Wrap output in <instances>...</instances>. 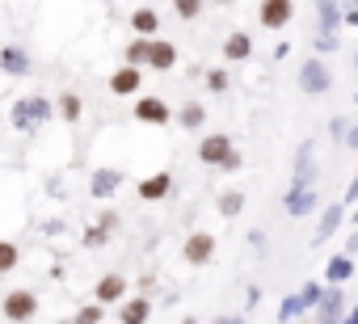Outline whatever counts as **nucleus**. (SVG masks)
<instances>
[{
	"label": "nucleus",
	"mask_w": 358,
	"mask_h": 324,
	"mask_svg": "<svg viewBox=\"0 0 358 324\" xmlns=\"http://www.w3.org/2000/svg\"><path fill=\"white\" fill-rule=\"evenodd\" d=\"M47 118H51V101H47L43 93H34V97H22V101L13 105V122H17L22 131H38Z\"/></svg>",
	"instance_id": "obj_1"
},
{
	"label": "nucleus",
	"mask_w": 358,
	"mask_h": 324,
	"mask_svg": "<svg viewBox=\"0 0 358 324\" xmlns=\"http://www.w3.org/2000/svg\"><path fill=\"white\" fill-rule=\"evenodd\" d=\"M291 17H295L291 0H262V9H257L262 30H282V26H291Z\"/></svg>",
	"instance_id": "obj_2"
},
{
	"label": "nucleus",
	"mask_w": 358,
	"mask_h": 324,
	"mask_svg": "<svg viewBox=\"0 0 358 324\" xmlns=\"http://www.w3.org/2000/svg\"><path fill=\"white\" fill-rule=\"evenodd\" d=\"M0 311H5L9 320H30L38 311V299H34V290H9L5 303H0Z\"/></svg>",
	"instance_id": "obj_3"
},
{
	"label": "nucleus",
	"mask_w": 358,
	"mask_h": 324,
	"mask_svg": "<svg viewBox=\"0 0 358 324\" xmlns=\"http://www.w3.org/2000/svg\"><path fill=\"white\" fill-rule=\"evenodd\" d=\"M139 84H143L139 64H122V68L110 76V93H114V97H135V93H139Z\"/></svg>",
	"instance_id": "obj_4"
},
{
	"label": "nucleus",
	"mask_w": 358,
	"mask_h": 324,
	"mask_svg": "<svg viewBox=\"0 0 358 324\" xmlns=\"http://www.w3.org/2000/svg\"><path fill=\"white\" fill-rule=\"evenodd\" d=\"M135 118L148 122V126H164V122L173 118V110H169L160 97H139V101H135Z\"/></svg>",
	"instance_id": "obj_5"
},
{
	"label": "nucleus",
	"mask_w": 358,
	"mask_h": 324,
	"mask_svg": "<svg viewBox=\"0 0 358 324\" xmlns=\"http://www.w3.org/2000/svg\"><path fill=\"white\" fill-rule=\"evenodd\" d=\"M215 257V236L211 232H190V240H186V261L190 265H207Z\"/></svg>",
	"instance_id": "obj_6"
},
{
	"label": "nucleus",
	"mask_w": 358,
	"mask_h": 324,
	"mask_svg": "<svg viewBox=\"0 0 358 324\" xmlns=\"http://www.w3.org/2000/svg\"><path fill=\"white\" fill-rule=\"evenodd\" d=\"M228 152H232V139H228L224 131H215V135H207V139L199 143V160H203V165H211V169L220 165Z\"/></svg>",
	"instance_id": "obj_7"
},
{
	"label": "nucleus",
	"mask_w": 358,
	"mask_h": 324,
	"mask_svg": "<svg viewBox=\"0 0 358 324\" xmlns=\"http://www.w3.org/2000/svg\"><path fill=\"white\" fill-rule=\"evenodd\" d=\"M143 64H148V68H156V72H169V68L177 64V47L152 34V43H148V59H143Z\"/></svg>",
	"instance_id": "obj_8"
},
{
	"label": "nucleus",
	"mask_w": 358,
	"mask_h": 324,
	"mask_svg": "<svg viewBox=\"0 0 358 324\" xmlns=\"http://www.w3.org/2000/svg\"><path fill=\"white\" fill-rule=\"evenodd\" d=\"M169 190H173V177H169V173H152V177H143V182L135 186V194H139L143 202H160Z\"/></svg>",
	"instance_id": "obj_9"
},
{
	"label": "nucleus",
	"mask_w": 358,
	"mask_h": 324,
	"mask_svg": "<svg viewBox=\"0 0 358 324\" xmlns=\"http://www.w3.org/2000/svg\"><path fill=\"white\" fill-rule=\"evenodd\" d=\"M312 207H316V190L308 182H295L291 194H287V215H308Z\"/></svg>",
	"instance_id": "obj_10"
},
{
	"label": "nucleus",
	"mask_w": 358,
	"mask_h": 324,
	"mask_svg": "<svg viewBox=\"0 0 358 324\" xmlns=\"http://www.w3.org/2000/svg\"><path fill=\"white\" fill-rule=\"evenodd\" d=\"M127 295V278L122 274H106L101 282H97V290H93V299L101 303V307H110V303H118Z\"/></svg>",
	"instance_id": "obj_11"
},
{
	"label": "nucleus",
	"mask_w": 358,
	"mask_h": 324,
	"mask_svg": "<svg viewBox=\"0 0 358 324\" xmlns=\"http://www.w3.org/2000/svg\"><path fill=\"white\" fill-rule=\"evenodd\" d=\"M249 55H253V38H249L245 30L228 34V43H224V59H228V64H245Z\"/></svg>",
	"instance_id": "obj_12"
},
{
	"label": "nucleus",
	"mask_w": 358,
	"mask_h": 324,
	"mask_svg": "<svg viewBox=\"0 0 358 324\" xmlns=\"http://www.w3.org/2000/svg\"><path fill=\"white\" fill-rule=\"evenodd\" d=\"M0 68H5L9 76H26L30 72V55L22 47H5V51H0Z\"/></svg>",
	"instance_id": "obj_13"
},
{
	"label": "nucleus",
	"mask_w": 358,
	"mask_h": 324,
	"mask_svg": "<svg viewBox=\"0 0 358 324\" xmlns=\"http://www.w3.org/2000/svg\"><path fill=\"white\" fill-rule=\"evenodd\" d=\"M131 30L143 34V38H152V34L160 30V13H156V9H135V13H131Z\"/></svg>",
	"instance_id": "obj_14"
},
{
	"label": "nucleus",
	"mask_w": 358,
	"mask_h": 324,
	"mask_svg": "<svg viewBox=\"0 0 358 324\" xmlns=\"http://www.w3.org/2000/svg\"><path fill=\"white\" fill-rule=\"evenodd\" d=\"M324 89H329V72L312 59V64L303 68V93H324Z\"/></svg>",
	"instance_id": "obj_15"
},
{
	"label": "nucleus",
	"mask_w": 358,
	"mask_h": 324,
	"mask_svg": "<svg viewBox=\"0 0 358 324\" xmlns=\"http://www.w3.org/2000/svg\"><path fill=\"white\" fill-rule=\"evenodd\" d=\"M122 303V299H118ZM122 320H131V324H139V320H148L152 316V299H131V303H122V311H118Z\"/></svg>",
	"instance_id": "obj_16"
},
{
	"label": "nucleus",
	"mask_w": 358,
	"mask_h": 324,
	"mask_svg": "<svg viewBox=\"0 0 358 324\" xmlns=\"http://www.w3.org/2000/svg\"><path fill=\"white\" fill-rule=\"evenodd\" d=\"M177 118H182V126H186V131H199V126L207 122V110H203L199 101H186V105H182V114H177Z\"/></svg>",
	"instance_id": "obj_17"
},
{
	"label": "nucleus",
	"mask_w": 358,
	"mask_h": 324,
	"mask_svg": "<svg viewBox=\"0 0 358 324\" xmlns=\"http://www.w3.org/2000/svg\"><path fill=\"white\" fill-rule=\"evenodd\" d=\"M350 274H354V261H350V253H341V257H333V261H329V282H333V286H341Z\"/></svg>",
	"instance_id": "obj_18"
},
{
	"label": "nucleus",
	"mask_w": 358,
	"mask_h": 324,
	"mask_svg": "<svg viewBox=\"0 0 358 324\" xmlns=\"http://www.w3.org/2000/svg\"><path fill=\"white\" fill-rule=\"evenodd\" d=\"M17 261H22V249H17L13 240H0V274L17 270Z\"/></svg>",
	"instance_id": "obj_19"
},
{
	"label": "nucleus",
	"mask_w": 358,
	"mask_h": 324,
	"mask_svg": "<svg viewBox=\"0 0 358 324\" xmlns=\"http://www.w3.org/2000/svg\"><path fill=\"white\" fill-rule=\"evenodd\" d=\"M59 118L76 122L80 118V93H59Z\"/></svg>",
	"instance_id": "obj_20"
},
{
	"label": "nucleus",
	"mask_w": 358,
	"mask_h": 324,
	"mask_svg": "<svg viewBox=\"0 0 358 324\" xmlns=\"http://www.w3.org/2000/svg\"><path fill=\"white\" fill-rule=\"evenodd\" d=\"M316 9H320V30L333 34L337 30V0H316Z\"/></svg>",
	"instance_id": "obj_21"
},
{
	"label": "nucleus",
	"mask_w": 358,
	"mask_h": 324,
	"mask_svg": "<svg viewBox=\"0 0 358 324\" xmlns=\"http://www.w3.org/2000/svg\"><path fill=\"white\" fill-rule=\"evenodd\" d=\"M118 182H122V173L106 169V173H97V177H93V194H101V198H106V194H110V190H114Z\"/></svg>",
	"instance_id": "obj_22"
},
{
	"label": "nucleus",
	"mask_w": 358,
	"mask_h": 324,
	"mask_svg": "<svg viewBox=\"0 0 358 324\" xmlns=\"http://www.w3.org/2000/svg\"><path fill=\"white\" fill-rule=\"evenodd\" d=\"M173 9H177V17H182V22H194L203 13V0H173Z\"/></svg>",
	"instance_id": "obj_23"
},
{
	"label": "nucleus",
	"mask_w": 358,
	"mask_h": 324,
	"mask_svg": "<svg viewBox=\"0 0 358 324\" xmlns=\"http://www.w3.org/2000/svg\"><path fill=\"white\" fill-rule=\"evenodd\" d=\"M148 43H152V38H143V34H135V43L127 47V64H143V59H148Z\"/></svg>",
	"instance_id": "obj_24"
},
{
	"label": "nucleus",
	"mask_w": 358,
	"mask_h": 324,
	"mask_svg": "<svg viewBox=\"0 0 358 324\" xmlns=\"http://www.w3.org/2000/svg\"><path fill=\"white\" fill-rule=\"evenodd\" d=\"M241 207H245V194H224V198H220V215H224V219L241 215Z\"/></svg>",
	"instance_id": "obj_25"
},
{
	"label": "nucleus",
	"mask_w": 358,
	"mask_h": 324,
	"mask_svg": "<svg viewBox=\"0 0 358 324\" xmlns=\"http://www.w3.org/2000/svg\"><path fill=\"white\" fill-rule=\"evenodd\" d=\"M337 223H341V207H329V211H324V219H320V236H316V240H329Z\"/></svg>",
	"instance_id": "obj_26"
},
{
	"label": "nucleus",
	"mask_w": 358,
	"mask_h": 324,
	"mask_svg": "<svg viewBox=\"0 0 358 324\" xmlns=\"http://www.w3.org/2000/svg\"><path fill=\"white\" fill-rule=\"evenodd\" d=\"M207 89H211V93H224V89H228V72H224V68L207 72Z\"/></svg>",
	"instance_id": "obj_27"
},
{
	"label": "nucleus",
	"mask_w": 358,
	"mask_h": 324,
	"mask_svg": "<svg viewBox=\"0 0 358 324\" xmlns=\"http://www.w3.org/2000/svg\"><path fill=\"white\" fill-rule=\"evenodd\" d=\"M101 316H106V307H101V303H93V307H80V311H76V320H80V324H93V320H101Z\"/></svg>",
	"instance_id": "obj_28"
},
{
	"label": "nucleus",
	"mask_w": 358,
	"mask_h": 324,
	"mask_svg": "<svg viewBox=\"0 0 358 324\" xmlns=\"http://www.w3.org/2000/svg\"><path fill=\"white\" fill-rule=\"evenodd\" d=\"M85 244H89V249L106 244V228H89V232H85Z\"/></svg>",
	"instance_id": "obj_29"
},
{
	"label": "nucleus",
	"mask_w": 358,
	"mask_h": 324,
	"mask_svg": "<svg viewBox=\"0 0 358 324\" xmlns=\"http://www.w3.org/2000/svg\"><path fill=\"white\" fill-rule=\"evenodd\" d=\"M215 169H224V173H236V169H241V156H236V152H228V156L220 160V165H215Z\"/></svg>",
	"instance_id": "obj_30"
},
{
	"label": "nucleus",
	"mask_w": 358,
	"mask_h": 324,
	"mask_svg": "<svg viewBox=\"0 0 358 324\" xmlns=\"http://www.w3.org/2000/svg\"><path fill=\"white\" fill-rule=\"evenodd\" d=\"M278 316H282V320H291V316H299V299H287V303H282V311H278Z\"/></svg>",
	"instance_id": "obj_31"
},
{
	"label": "nucleus",
	"mask_w": 358,
	"mask_h": 324,
	"mask_svg": "<svg viewBox=\"0 0 358 324\" xmlns=\"http://www.w3.org/2000/svg\"><path fill=\"white\" fill-rule=\"evenodd\" d=\"M215 5H232V0H215Z\"/></svg>",
	"instance_id": "obj_32"
}]
</instances>
